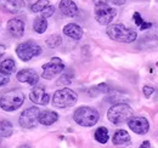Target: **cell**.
Returning <instances> with one entry per match:
<instances>
[{
	"instance_id": "cell-34",
	"label": "cell",
	"mask_w": 158,
	"mask_h": 148,
	"mask_svg": "<svg viewBox=\"0 0 158 148\" xmlns=\"http://www.w3.org/2000/svg\"><path fill=\"white\" fill-rule=\"evenodd\" d=\"M4 54H5V46L0 44V58L4 56Z\"/></svg>"
},
{
	"instance_id": "cell-32",
	"label": "cell",
	"mask_w": 158,
	"mask_h": 148,
	"mask_svg": "<svg viewBox=\"0 0 158 148\" xmlns=\"http://www.w3.org/2000/svg\"><path fill=\"white\" fill-rule=\"evenodd\" d=\"M125 1H127V0H111V2H113L114 5H118V6L125 4Z\"/></svg>"
},
{
	"instance_id": "cell-9",
	"label": "cell",
	"mask_w": 158,
	"mask_h": 148,
	"mask_svg": "<svg viewBox=\"0 0 158 148\" xmlns=\"http://www.w3.org/2000/svg\"><path fill=\"white\" fill-rule=\"evenodd\" d=\"M64 71V63L59 57H52L48 63L43 64V73L41 76L46 80L54 79L56 75L62 73Z\"/></svg>"
},
{
	"instance_id": "cell-31",
	"label": "cell",
	"mask_w": 158,
	"mask_h": 148,
	"mask_svg": "<svg viewBox=\"0 0 158 148\" xmlns=\"http://www.w3.org/2000/svg\"><path fill=\"white\" fill-rule=\"evenodd\" d=\"M110 2H111V0H94L95 6L96 5H103V4H110Z\"/></svg>"
},
{
	"instance_id": "cell-28",
	"label": "cell",
	"mask_w": 158,
	"mask_h": 148,
	"mask_svg": "<svg viewBox=\"0 0 158 148\" xmlns=\"http://www.w3.org/2000/svg\"><path fill=\"white\" fill-rule=\"evenodd\" d=\"M98 92H101V93H108L111 91V88L107 85V84H105V83H102V84H99L98 86H95L94 88Z\"/></svg>"
},
{
	"instance_id": "cell-6",
	"label": "cell",
	"mask_w": 158,
	"mask_h": 148,
	"mask_svg": "<svg viewBox=\"0 0 158 148\" xmlns=\"http://www.w3.org/2000/svg\"><path fill=\"white\" fill-rule=\"evenodd\" d=\"M41 47L33 40H26L16 46V55L23 62H28L32 58L41 54Z\"/></svg>"
},
{
	"instance_id": "cell-27",
	"label": "cell",
	"mask_w": 158,
	"mask_h": 148,
	"mask_svg": "<svg viewBox=\"0 0 158 148\" xmlns=\"http://www.w3.org/2000/svg\"><path fill=\"white\" fill-rule=\"evenodd\" d=\"M54 14H55V7H54L52 5H50V6H48L46 9H44V10L40 12V16L44 17V18H49V17H51Z\"/></svg>"
},
{
	"instance_id": "cell-24",
	"label": "cell",
	"mask_w": 158,
	"mask_h": 148,
	"mask_svg": "<svg viewBox=\"0 0 158 148\" xmlns=\"http://www.w3.org/2000/svg\"><path fill=\"white\" fill-rule=\"evenodd\" d=\"M50 0H37L32 6H31V11L32 12H41L44 9H46L48 6H50Z\"/></svg>"
},
{
	"instance_id": "cell-12",
	"label": "cell",
	"mask_w": 158,
	"mask_h": 148,
	"mask_svg": "<svg viewBox=\"0 0 158 148\" xmlns=\"http://www.w3.org/2000/svg\"><path fill=\"white\" fill-rule=\"evenodd\" d=\"M16 79L20 83H26L31 86H35L39 81V75L34 69L26 68V69H21L20 72L16 74Z\"/></svg>"
},
{
	"instance_id": "cell-20",
	"label": "cell",
	"mask_w": 158,
	"mask_h": 148,
	"mask_svg": "<svg viewBox=\"0 0 158 148\" xmlns=\"http://www.w3.org/2000/svg\"><path fill=\"white\" fill-rule=\"evenodd\" d=\"M33 29L38 34L45 33V31L48 29V19L41 17V16L37 17V18L34 19V22H33Z\"/></svg>"
},
{
	"instance_id": "cell-33",
	"label": "cell",
	"mask_w": 158,
	"mask_h": 148,
	"mask_svg": "<svg viewBox=\"0 0 158 148\" xmlns=\"http://www.w3.org/2000/svg\"><path fill=\"white\" fill-rule=\"evenodd\" d=\"M150 145H151L150 141H143L142 145L140 146V148H150Z\"/></svg>"
},
{
	"instance_id": "cell-3",
	"label": "cell",
	"mask_w": 158,
	"mask_h": 148,
	"mask_svg": "<svg viewBox=\"0 0 158 148\" xmlns=\"http://www.w3.org/2000/svg\"><path fill=\"white\" fill-rule=\"evenodd\" d=\"M133 115H134L133 108L128 103H123V102L113 105L107 111V119L112 124H116V125L123 124V123H128V120Z\"/></svg>"
},
{
	"instance_id": "cell-15",
	"label": "cell",
	"mask_w": 158,
	"mask_h": 148,
	"mask_svg": "<svg viewBox=\"0 0 158 148\" xmlns=\"http://www.w3.org/2000/svg\"><path fill=\"white\" fill-rule=\"evenodd\" d=\"M112 142L114 146H118V147H128L131 145V138H130V135L128 131L119 129L113 134Z\"/></svg>"
},
{
	"instance_id": "cell-2",
	"label": "cell",
	"mask_w": 158,
	"mask_h": 148,
	"mask_svg": "<svg viewBox=\"0 0 158 148\" xmlns=\"http://www.w3.org/2000/svg\"><path fill=\"white\" fill-rule=\"evenodd\" d=\"M73 119L74 121L84 128H91L94 125H96V123L99 121L100 114L93 107L89 106H81L77 108L73 113Z\"/></svg>"
},
{
	"instance_id": "cell-7",
	"label": "cell",
	"mask_w": 158,
	"mask_h": 148,
	"mask_svg": "<svg viewBox=\"0 0 158 148\" xmlns=\"http://www.w3.org/2000/svg\"><path fill=\"white\" fill-rule=\"evenodd\" d=\"M117 16V10L108 4L95 6V19L101 26H110L111 22Z\"/></svg>"
},
{
	"instance_id": "cell-11",
	"label": "cell",
	"mask_w": 158,
	"mask_h": 148,
	"mask_svg": "<svg viewBox=\"0 0 158 148\" xmlns=\"http://www.w3.org/2000/svg\"><path fill=\"white\" fill-rule=\"evenodd\" d=\"M29 100L39 106H46L50 102V95L44 86H34L29 92Z\"/></svg>"
},
{
	"instance_id": "cell-10",
	"label": "cell",
	"mask_w": 158,
	"mask_h": 148,
	"mask_svg": "<svg viewBox=\"0 0 158 148\" xmlns=\"http://www.w3.org/2000/svg\"><path fill=\"white\" fill-rule=\"evenodd\" d=\"M128 126L133 132L138 135H145L150 130V123L145 117H131L128 120Z\"/></svg>"
},
{
	"instance_id": "cell-4",
	"label": "cell",
	"mask_w": 158,
	"mask_h": 148,
	"mask_svg": "<svg viewBox=\"0 0 158 148\" xmlns=\"http://www.w3.org/2000/svg\"><path fill=\"white\" fill-rule=\"evenodd\" d=\"M78 101V95L72 89L63 88L52 95V106L56 108H69L73 107Z\"/></svg>"
},
{
	"instance_id": "cell-18",
	"label": "cell",
	"mask_w": 158,
	"mask_h": 148,
	"mask_svg": "<svg viewBox=\"0 0 158 148\" xmlns=\"http://www.w3.org/2000/svg\"><path fill=\"white\" fill-rule=\"evenodd\" d=\"M59 120V114L55 111H50V109H45V111L40 112L39 114V124L44 126H50L52 124H55Z\"/></svg>"
},
{
	"instance_id": "cell-1",
	"label": "cell",
	"mask_w": 158,
	"mask_h": 148,
	"mask_svg": "<svg viewBox=\"0 0 158 148\" xmlns=\"http://www.w3.org/2000/svg\"><path fill=\"white\" fill-rule=\"evenodd\" d=\"M106 33L110 39L118 41V43H133L136 40L138 33L136 31L125 27L122 23H116V24H110L106 29Z\"/></svg>"
},
{
	"instance_id": "cell-35",
	"label": "cell",
	"mask_w": 158,
	"mask_h": 148,
	"mask_svg": "<svg viewBox=\"0 0 158 148\" xmlns=\"http://www.w3.org/2000/svg\"><path fill=\"white\" fill-rule=\"evenodd\" d=\"M17 148H31L29 146H27V145H22V146H19Z\"/></svg>"
},
{
	"instance_id": "cell-14",
	"label": "cell",
	"mask_w": 158,
	"mask_h": 148,
	"mask_svg": "<svg viewBox=\"0 0 158 148\" xmlns=\"http://www.w3.org/2000/svg\"><path fill=\"white\" fill-rule=\"evenodd\" d=\"M59 7L62 15H64L67 17H76L79 14L78 6L73 0H61Z\"/></svg>"
},
{
	"instance_id": "cell-19",
	"label": "cell",
	"mask_w": 158,
	"mask_h": 148,
	"mask_svg": "<svg viewBox=\"0 0 158 148\" xmlns=\"http://www.w3.org/2000/svg\"><path fill=\"white\" fill-rule=\"evenodd\" d=\"M16 71V63L12 58H6L2 62H0V73L10 75Z\"/></svg>"
},
{
	"instance_id": "cell-22",
	"label": "cell",
	"mask_w": 158,
	"mask_h": 148,
	"mask_svg": "<svg viewBox=\"0 0 158 148\" xmlns=\"http://www.w3.org/2000/svg\"><path fill=\"white\" fill-rule=\"evenodd\" d=\"M12 132H14V128L9 120L0 121V137H10Z\"/></svg>"
},
{
	"instance_id": "cell-26",
	"label": "cell",
	"mask_w": 158,
	"mask_h": 148,
	"mask_svg": "<svg viewBox=\"0 0 158 148\" xmlns=\"http://www.w3.org/2000/svg\"><path fill=\"white\" fill-rule=\"evenodd\" d=\"M62 44V38L59 34H52L46 39V45L50 47V49H55Z\"/></svg>"
},
{
	"instance_id": "cell-23",
	"label": "cell",
	"mask_w": 158,
	"mask_h": 148,
	"mask_svg": "<svg viewBox=\"0 0 158 148\" xmlns=\"http://www.w3.org/2000/svg\"><path fill=\"white\" fill-rule=\"evenodd\" d=\"M133 19H134L135 24L138 26L141 31H146V29H150L152 27V23L151 22H146L139 12H134L133 14Z\"/></svg>"
},
{
	"instance_id": "cell-8",
	"label": "cell",
	"mask_w": 158,
	"mask_h": 148,
	"mask_svg": "<svg viewBox=\"0 0 158 148\" xmlns=\"http://www.w3.org/2000/svg\"><path fill=\"white\" fill-rule=\"evenodd\" d=\"M40 109L38 107H29L21 113L19 123L23 129H33L39 123Z\"/></svg>"
},
{
	"instance_id": "cell-36",
	"label": "cell",
	"mask_w": 158,
	"mask_h": 148,
	"mask_svg": "<svg viewBox=\"0 0 158 148\" xmlns=\"http://www.w3.org/2000/svg\"><path fill=\"white\" fill-rule=\"evenodd\" d=\"M157 66H158V62H157Z\"/></svg>"
},
{
	"instance_id": "cell-21",
	"label": "cell",
	"mask_w": 158,
	"mask_h": 148,
	"mask_svg": "<svg viewBox=\"0 0 158 148\" xmlns=\"http://www.w3.org/2000/svg\"><path fill=\"white\" fill-rule=\"evenodd\" d=\"M94 137H95V140H96L99 143H101V145L107 143V141H108V138H110L108 130L106 129L105 126H101V128H99V129L95 131Z\"/></svg>"
},
{
	"instance_id": "cell-17",
	"label": "cell",
	"mask_w": 158,
	"mask_h": 148,
	"mask_svg": "<svg viewBox=\"0 0 158 148\" xmlns=\"http://www.w3.org/2000/svg\"><path fill=\"white\" fill-rule=\"evenodd\" d=\"M62 31L66 37L74 39V40H80L83 37V29L77 23H67Z\"/></svg>"
},
{
	"instance_id": "cell-5",
	"label": "cell",
	"mask_w": 158,
	"mask_h": 148,
	"mask_svg": "<svg viewBox=\"0 0 158 148\" xmlns=\"http://www.w3.org/2000/svg\"><path fill=\"white\" fill-rule=\"evenodd\" d=\"M24 102V93L21 90H11L0 97V107L6 112L17 111Z\"/></svg>"
},
{
	"instance_id": "cell-29",
	"label": "cell",
	"mask_w": 158,
	"mask_h": 148,
	"mask_svg": "<svg viewBox=\"0 0 158 148\" xmlns=\"http://www.w3.org/2000/svg\"><path fill=\"white\" fill-rule=\"evenodd\" d=\"M142 92L145 95V97H150L152 93L155 92V89H153L152 86H150V85H145V86L142 88Z\"/></svg>"
},
{
	"instance_id": "cell-25",
	"label": "cell",
	"mask_w": 158,
	"mask_h": 148,
	"mask_svg": "<svg viewBox=\"0 0 158 148\" xmlns=\"http://www.w3.org/2000/svg\"><path fill=\"white\" fill-rule=\"evenodd\" d=\"M73 80V74L72 72H64V73L61 74V76L59 78V80L56 81V85L59 86H66V85H69Z\"/></svg>"
},
{
	"instance_id": "cell-30",
	"label": "cell",
	"mask_w": 158,
	"mask_h": 148,
	"mask_svg": "<svg viewBox=\"0 0 158 148\" xmlns=\"http://www.w3.org/2000/svg\"><path fill=\"white\" fill-rule=\"evenodd\" d=\"M9 81H10V79H9V75L0 73V88H1V86H5V85H6Z\"/></svg>"
},
{
	"instance_id": "cell-13",
	"label": "cell",
	"mask_w": 158,
	"mask_h": 148,
	"mask_svg": "<svg viewBox=\"0 0 158 148\" xmlns=\"http://www.w3.org/2000/svg\"><path fill=\"white\" fill-rule=\"evenodd\" d=\"M7 32L15 38H22L24 34V28L26 24L21 18H11L9 19L7 24H6Z\"/></svg>"
},
{
	"instance_id": "cell-16",
	"label": "cell",
	"mask_w": 158,
	"mask_h": 148,
	"mask_svg": "<svg viewBox=\"0 0 158 148\" xmlns=\"http://www.w3.org/2000/svg\"><path fill=\"white\" fill-rule=\"evenodd\" d=\"M1 6L9 14H20L24 9L26 2L24 0H2Z\"/></svg>"
}]
</instances>
